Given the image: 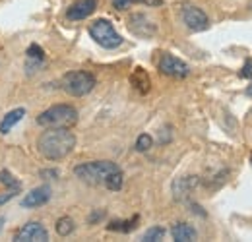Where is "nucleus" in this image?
<instances>
[{
  "label": "nucleus",
  "instance_id": "f257e3e1",
  "mask_svg": "<svg viewBox=\"0 0 252 242\" xmlns=\"http://www.w3.org/2000/svg\"><path fill=\"white\" fill-rule=\"evenodd\" d=\"M74 175L86 184L105 186L107 190L119 192L125 184V175L121 167L113 161H90L74 167Z\"/></svg>",
  "mask_w": 252,
  "mask_h": 242
},
{
  "label": "nucleus",
  "instance_id": "f03ea898",
  "mask_svg": "<svg viewBox=\"0 0 252 242\" xmlns=\"http://www.w3.org/2000/svg\"><path fill=\"white\" fill-rule=\"evenodd\" d=\"M76 148V136L70 128H47L37 140V151L47 161H61Z\"/></svg>",
  "mask_w": 252,
  "mask_h": 242
},
{
  "label": "nucleus",
  "instance_id": "7ed1b4c3",
  "mask_svg": "<svg viewBox=\"0 0 252 242\" xmlns=\"http://www.w3.org/2000/svg\"><path fill=\"white\" fill-rule=\"evenodd\" d=\"M76 122H78V111L66 103L53 105L37 117V124L43 128H70Z\"/></svg>",
  "mask_w": 252,
  "mask_h": 242
},
{
  "label": "nucleus",
  "instance_id": "20e7f679",
  "mask_svg": "<svg viewBox=\"0 0 252 242\" xmlns=\"http://www.w3.org/2000/svg\"><path fill=\"white\" fill-rule=\"evenodd\" d=\"M61 86L72 97H84V95L94 91V88L97 86V80H95L94 74L88 72V70H72V72L63 76Z\"/></svg>",
  "mask_w": 252,
  "mask_h": 242
},
{
  "label": "nucleus",
  "instance_id": "39448f33",
  "mask_svg": "<svg viewBox=\"0 0 252 242\" xmlns=\"http://www.w3.org/2000/svg\"><path fill=\"white\" fill-rule=\"evenodd\" d=\"M90 35L97 45H101L103 49H117L123 45V37L117 33L115 26L109 20H95L90 26Z\"/></svg>",
  "mask_w": 252,
  "mask_h": 242
},
{
  "label": "nucleus",
  "instance_id": "423d86ee",
  "mask_svg": "<svg viewBox=\"0 0 252 242\" xmlns=\"http://www.w3.org/2000/svg\"><path fill=\"white\" fill-rule=\"evenodd\" d=\"M181 18H183L185 26H187L190 31H194V33L206 31L210 28V18H208V14H206L202 8H198V6H194V4H189V2L183 4V8H181Z\"/></svg>",
  "mask_w": 252,
  "mask_h": 242
},
{
  "label": "nucleus",
  "instance_id": "0eeeda50",
  "mask_svg": "<svg viewBox=\"0 0 252 242\" xmlns=\"http://www.w3.org/2000/svg\"><path fill=\"white\" fill-rule=\"evenodd\" d=\"M159 72H161L163 76L183 80V78H187L190 74V68H189V64L185 60H181L179 57H175V55H171V53H165V55H161V59H159Z\"/></svg>",
  "mask_w": 252,
  "mask_h": 242
},
{
  "label": "nucleus",
  "instance_id": "6e6552de",
  "mask_svg": "<svg viewBox=\"0 0 252 242\" xmlns=\"http://www.w3.org/2000/svg\"><path fill=\"white\" fill-rule=\"evenodd\" d=\"M16 242H47L49 241V231L39 223V221H30L22 229L16 231L14 235Z\"/></svg>",
  "mask_w": 252,
  "mask_h": 242
},
{
  "label": "nucleus",
  "instance_id": "1a4fd4ad",
  "mask_svg": "<svg viewBox=\"0 0 252 242\" xmlns=\"http://www.w3.org/2000/svg\"><path fill=\"white\" fill-rule=\"evenodd\" d=\"M128 30L132 31L136 37H142V39H150L156 35V24L146 16V14H132L128 18Z\"/></svg>",
  "mask_w": 252,
  "mask_h": 242
},
{
  "label": "nucleus",
  "instance_id": "9d476101",
  "mask_svg": "<svg viewBox=\"0 0 252 242\" xmlns=\"http://www.w3.org/2000/svg\"><path fill=\"white\" fill-rule=\"evenodd\" d=\"M51 196H53L51 186H49V184H41V186H37V188L30 190V192L24 196V200H22V208H26V210L41 208V206L49 204Z\"/></svg>",
  "mask_w": 252,
  "mask_h": 242
},
{
  "label": "nucleus",
  "instance_id": "9b49d317",
  "mask_svg": "<svg viewBox=\"0 0 252 242\" xmlns=\"http://www.w3.org/2000/svg\"><path fill=\"white\" fill-rule=\"evenodd\" d=\"M95 10H97V0H76L68 6L66 18L70 22H80V20L90 18Z\"/></svg>",
  "mask_w": 252,
  "mask_h": 242
},
{
  "label": "nucleus",
  "instance_id": "f8f14e48",
  "mask_svg": "<svg viewBox=\"0 0 252 242\" xmlns=\"http://www.w3.org/2000/svg\"><path fill=\"white\" fill-rule=\"evenodd\" d=\"M200 184L198 177H181L173 182V198L177 202H189L190 194L194 192V188Z\"/></svg>",
  "mask_w": 252,
  "mask_h": 242
},
{
  "label": "nucleus",
  "instance_id": "ddd939ff",
  "mask_svg": "<svg viewBox=\"0 0 252 242\" xmlns=\"http://www.w3.org/2000/svg\"><path fill=\"white\" fill-rule=\"evenodd\" d=\"M45 64V51L43 47H39L37 43H33L28 47L26 51V70H28V76H33L35 72H39Z\"/></svg>",
  "mask_w": 252,
  "mask_h": 242
},
{
  "label": "nucleus",
  "instance_id": "4468645a",
  "mask_svg": "<svg viewBox=\"0 0 252 242\" xmlns=\"http://www.w3.org/2000/svg\"><path fill=\"white\" fill-rule=\"evenodd\" d=\"M171 237L177 242H192L198 239V233L189 223H175L171 227Z\"/></svg>",
  "mask_w": 252,
  "mask_h": 242
},
{
  "label": "nucleus",
  "instance_id": "2eb2a0df",
  "mask_svg": "<svg viewBox=\"0 0 252 242\" xmlns=\"http://www.w3.org/2000/svg\"><path fill=\"white\" fill-rule=\"evenodd\" d=\"M26 117V109L24 107H18V109H12L4 115V119L0 121V134H8L18 122Z\"/></svg>",
  "mask_w": 252,
  "mask_h": 242
},
{
  "label": "nucleus",
  "instance_id": "dca6fc26",
  "mask_svg": "<svg viewBox=\"0 0 252 242\" xmlns=\"http://www.w3.org/2000/svg\"><path fill=\"white\" fill-rule=\"evenodd\" d=\"M140 223V215H134L130 219H117L107 225V231L111 233H132Z\"/></svg>",
  "mask_w": 252,
  "mask_h": 242
},
{
  "label": "nucleus",
  "instance_id": "f3484780",
  "mask_svg": "<svg viewBox=\"0 0 252 242\" xmlns=\"http://www.w3.org/2000/svg\"><path fill=\"white\" fill-rule=\"evenodd\" d=\"M130 82L140 93H148L150 91V76L144 72V68H136L134 74L130 76Z\"/></svg>",
  "mask_w": 252,
  "mask_h": 242
},
{
  "label": "nucleus",
  "instance_id": "a211bd4d",
  "mask_svg": "<svg viewBox=\"0 0 252 242\" xmlns=\"http://www.w3.org/2000/svg\"><path fill=\"white\" fill-rule=\"evenodd\" d=\"M55 229H57V233H59L61 237H70V235L74 233V229H76V223H74V219H72V217L64 215V217H61V219L57 221Z\"/></svg>",
  "mask_w": 252,
  "mask_h": 242
},
{
  "label": "nucleus",
  "instance_id": "6ab92c4d",
  "mask_svg": "<svg viewBox=\"0 0 252 242\" xmlns=\"http://www.w3.org/2000/svg\"><path fill=\"white\" fill-rule=\"evenodd\" d=\"M132 4H146V6H159L163 4V0H113V8L117 10H126Z\"/></svg>",
  "mask_w": 252,
  "mask_h": 242
},
{
  "label": "nucleus",
  "instance_id": "aec40b11",
  "mask_svg": "<svg viewBox=\"0 0 252 242\" xmlns=\"http://www.w3.org/2000/svg\"><path fill=\"white\" fill-rule=\"evenodd\" d=\"M165 233H167V231H165L163 227H159V225H156V227H150V229L144 233L142 241H144V242H159V241H163Z\"/></svg>",
  "mask_w": 252,
  "mask_h": 242
},
{
  "label": "nucleus",
  "instance_id": "412c9836",
  "mask_svg": "<svg viewBox=\"0 0 252 242\" xmlns=\"http://www.w3.org/2000/svg\"><path fill=\"white\" fill-rule=\"evenodd\" d=\"M0 184H4L8 190H20V181L6 169L0 171Z\"/></svg>",
  "mask_w": 252,
  "mask_h": 242
},
{
  "label": "nucleus",
  "instance_id": "4be33fe9",
  "mask_svg": "<svg viewBox=\"0 0 252 242\" xmlns=\"http://www.w3.org/2000/svg\"><path fill=\"white\" fill-rule=\"evenodd\" d=\"M152 146H154V138L150 134H140L138 140H136V144H134V150L140 153H146L152 150Z\"/></svg>",
  "mask_w": 252,
  "mask_h": 242
},
{
  "label": "nucleus",
  "instance_id": "5701e85b",
  "mask_svg": "<svg viewBox=\"0 0 252 242\" xmlns=\"http://www.w3.org/2000/svg\"><path fill=\"white\" fill-rule=\"evenodd\" d=\"M239 76H241V78H245V80H252V59H249V60L243 64V68H241Z\"/></svg>",
  "mask_w": 252,
  "mask_h": 242
},
{
  "label": "nucleus",
  "instance_id": "b1692460",
  "mask_svg": "<svg viewBox=\"0 0 252 242\" xmlns=\"http://www.w3.org/2000/svg\"><path fill=\"white\" fill-rule=\"evenodd\" d=\"M105 215H107L105 210H95V212H92V215L88 217V223H90V225H97Z\"/></svg>",
  "mask_w": 252,
  "mask_h": 242
},
{
  "label": "nucleus",
  "instance_id": "393cba45",
  "mask_svg": "<svg viewBox=\"0 0 252 242\" xmlns=\"http://www.w3.org/2000/svg\"><path fill=\"white\" fill-rule=\"evenodd\" d=\"M18 194H20V190H6L4 194H0V206H4L6 202L14 200V198H16Z\"/></svg>",
  "mask_w": 252,
  "mask_h": 242
},
{
  "label": "nucleus",
  "instance_id": "a878e982",
  "mask_svg": "<svg viewBox=\"0 0 252 242\" xmlns=\"http://www.w3.org/2000/svg\"><path fill=\"white\" fill-rule=\"evenodd\" d=\"M59 175H61V173H59L57 169H43V171L39 173V177H41V179H47V181H51V179H59Z\"/></svg>",
  "mask_w": 252,
  "mask_h": 242
},
{
  "label": "nucleus",
  "instance_id": "bb28decb",
  "mask_svg": "<svg viewBox=\"0 0 252 242\" xmlns=\"http://www.w3.org/2000/svg\"><path fill=\"white\" fill-rule=\"evenodd\" d=\"M171 140V132L167 134V128L165 130H161V134H159V144H167Z\"/></svg>",
  "mask_w": 252,
  "mask_h": 242
},
{
  "label": "nucleus",
  "instance_id": "cd10ccee",
  "mask_svg": "<svg viewBox=\"0 0 252 242\" xmlns=\"http://www.w3.org/2000/svg\"><path fill=\"white\" fill-rule=\"evenodd\" d=\"M247 95H249V97H252V84L247 88Z\"/></svg>",
  "mask_w": 252,
  "mask_h": 242
},
{
  "label": "nucleus",
  "instance_id": "c85d7f7f",
  "mask_svg": "<svg viewBox=\"0 0 252 242\" xmlns=\"http://www.w3.org/2000/svg\"><path fill=\"white\" fill-rule=\"evenodd\" d=\"M2 225H4V217H0V231H2Z\"/></svg>",
  "mask_w": 252,
  "mask_h": 242
},
{
  "label": "nucleus",
  "instance_id": "c756f323",
  "mask_svg": "<svg viewBox=\"0 0 252 242\" xmlns=\"http://www.w3.org/2000/svg\"><path fill=\"white\" fill-rule=\"evenodd\" d=\"M251 161H252V157H251Z\"/></svg>",
  "mask_w": 252,
  "mask_h": 242
}]
</instances>
